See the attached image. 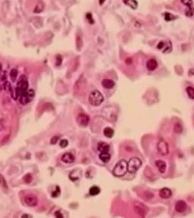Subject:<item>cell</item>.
Here are the masks:
<instances>
[{
	"mask_svg": "<svg viewBox=\"0 0 194 218\" xmlns=\"http://www.w3.org/2000/svg\"><path fill=\"white\" fill-rule=\"evenodd\" d=\"M128 172L127 162L124 160H120L114 167L112 173L117 177H122L126 174Z\"/></svg>",
	"mask_w": 194,
	"mask_h": 218,
	"instance_id": "6da1fadb",
	"label": "cell"
},
{
	"mask_svg": "<svg viewBox=\"0 0 194 218\" xmlns=\"http://www.w3.org/2000/svg\"><path fill=\"white\" fill-rule=\"evenodd\" d=\"M103 95L99 90H94L92 91L89 94L88 100L90 104L97 106L100 105L104 101Z\"/></svg>",
	"mask_w": 194,
	"mask_h": 218,
	"instance_id": "7a4b0ae2",
	"label": "cell"
},
{
	"mask_svg": "<svg viewBox=\"0 0 194 218\" xmlns=\"http://www.w3.org/2000/svg\"><path fill=\"white\" fill-rule=\"evenodd\" d=\"M28 83L26 77L22 75L20 77L19 81L17 84V87L15 91V99H17L19 96L28 90Z\"/></svg>",
	"mask_w": 194,
	"mask_h": 218,
	"instance_id": "3957f363",
	"label": "cell"
},
{
	"mask_svg": "<svg viewBox=\"0 0 194 218\" xmlns=\"http://www.w3.org/2000/svg\"><path fill=\"white\" fill-rule=\"evenodd\" d=\"M142 165V161L138 157H132L127 163L128 171L131 174L136 173Z\"/></svg>",
	"mask_w": 194,
	"mask_h": 218,
	"instance_id": "277c9868",
	"label": "cell"
},
{
	"mask_svg": "<svg viewBox=\"0 0 194 218\" xmlns=\"http://www.w3.org/2000/svg\"><path fill=\"white\" fill-rule=\"evenodd\" d=\"M35 96L34 91L32 89L27 90L21 94L19 97V103L22 105H26L31 102Z\"/></svg>",
	"mask_w": 194,
	"mask_h": 218,
	"instance_id": "5b68a950",
	"label": "cell"
},
{
	"mask_svg": "<svg viewBox=\"0 0 194 218\" xmlns=\"http://www.w3.org/2000/svg\"><path fill=\"white\" fill-rule=\"evenodd\" d=\"M157 149L159 153L162 156H166L169 152L168 143L164 140H160L158 142Z\"/></svg>",
	"mask_w": 194,
	"mask_h": 218,
	"instance_id": "8992f818",
	"label": "cell"
},
{
	"mask_svg": "<svg viewBox=\"0 0 194 218\" xmlns=\"http://www.w3.org/2000/svg\"><path fill=\"white\" fill-rule=\"evenodd\" d=\"M89 117L85 114H79L76 118V122L79 126L86 127L89 122Z\"/></svg>",
	"mask_w": 194,
	"mask_h": 218,
	"instance_id": "52a82bcc",
	"label": "cell"
},
{
	"mask_svg": "<svg viewBox=\"0 0 194 218\" xmlns=\"http://www.w3.org/2000/svg\"><path fill=\"white\" fill-rule=\"evenodd\" d=\"M24 200L26 204L31 207L36 206L38 204V202H39L37 196L32 194H27V195H26L24 198Z\"/></svg>",
	"mask_w": 194,
	"mask_h": 218,
	"instance_id": "ba28073f",
	"label": "cell"
},
{
	"mask_svg": "<svg viewBox=\"0 0 194 218\" xmlns=\"http://www.w3.org/2000/svg\"><path fill=\"white\" fill-rule=\"evenodd\" d=\"M187 208V204L183 200H178L175 204V210L178 213H183L186 210Z\"/></svg>",
	"mask_w": 194,
	"mask_h": 218,
	"instance_id": "9c48e42d",
	"label": "cell"
},
{
	"mask_svg": "<svg viewBox=\"0 0 194 218\" xmlns=\"http://www.w3.org/2000/svg\"><path fill=\"white\" fill-rule=\"evenodd\" d=\"M172 195L171 191L168 188H163L159 191V196L162 199H168Z\"/></svg>",
	"mask_w": 194,
	"mask_h": 218,
	"instance_id": "30bf717a",
	"label": "cell"
},
{
	"mask_svg": "<svg viewBox=\"0 0 194 218\" xmlns=\"http://www.w3.org/2000/svg\"><path fill=\"white\" fill-rule=\"evenodd\" d=\"M97 148L100 152H108L110 150V146L107 142L100 141L98 143Z\"/></svg>",
	"mask_w": 194,
	"mask_h": 218,
	"instance_id": "8fae6325",
	"label": "cell"
},
{
	"mask_svg": "<svg viewBox=\"0 0 194 218\" xmlns=\"http://www.w3.org/2000/svg\"><path fill=\"white\" fill-rule=\"evenodd\" d=\"M61 160L65 163H72L75 160V157L71 153H65L62 156Z\"/></svg>",
	"mask_w": 194,
	"mask_h": 218,
	"instance_id": "7c38bea8",
	"label": "cell"
},
{
	"mask_svg": "<svg viewBox=\"0 0 194 218\" xmlns=\"http://www.w3.org/2000/svg\"><path fill=\"white\" fill-rule=\"evenodd\" d=\"M102 85L104 88L106 89H111L115 86L116 83L111 79H105L102 80Z\"/></svg>",
	"mask_w": 194,
	"mask_h": 218,
	"instance_id": "4fadbf2b",
	"label": "cell"
},
{
	"mask_svg": "<svg viewBox=\"0 0 194 218\" xmlns=\"http://www.w3.org/2000/svg\"><path fill=\"white\" fill-rule=\"evenodd\" d=\"M155 165L158 169L159 172L161 173H164L166 169V164L163 160H157L155 162Z\"/></svg>",
	"mask_w": 194,
	"mask_h": 218,
	"instance_id": "5bb4252c",
	"label": "cell"
},
{
	"mask_svg": "<svg viewBox=\"0 0 194 218\" xmlns=\"http://www.w3.org/2000/svg\"><path fill=\"white\" fill-rule=\"evenodd\" d=\"M158 66V62L154 59H150L147 62V68L149 71H154Z\"/></svg>",
	"mask_w": 194,
	"mask_h": 218,
	"instance_id": "9a60e30c",
	"label": "cell"
},
{
	"mask_svg": "<svg viewBox=\"0 0 194 218\" xmlns=\"http://www.w3.org/2000/svg\"><path fill=\"white\" fill-rule=\"evenodd\" d=\"M134 210L136 214L140 215L142 217H144L146 214V210L144 206L140 203H138L134 206Z\"/></svg>",
	"mask_w": 194,
	"mask_h": 218,
	"instance_id": "2e32d148",
	"label": "cell"
},
{
	"mask_svg": "<svg viewBox=\"0 0 194 218\" xmlns=\"http://www.w3.org/2000/svg\"><path fill=\"white\" fill-rule=\"evenodd\" d=\"M99 159L104 163H108L110 160L111 156L108 152H101L99 155Z\"/></svg>",
	"mask_w": 194,
	"mask_h": 218,
	"instance_id": "e0dca14e",
	"label": "cell"
},
{
	"mask_svg": "<svg viewBox=\"0 0 194 218\" xmlns=\"http://www.w3.org/2000/svg\"><path fill=\"white\" fill-rule=\"evenodd\" d=\"M103 134L105 137L107 138H112L114 135V130L113 128L107 127L104 129Z\"/></svg>",
	"mask_w": 194,
	"mask_h": 218,
	"instance_id": "ac0fdd59",
	"label": "cell"
},
{
	"mask_svg": "<svg viewBox=\"0 0 194 218\" xmlns=\"http://www.w3.org/2000/svg\"><path fill=\"white\" fill-rule=\"evenodd\" d=\"M123 2L127 5V6L131 7L133 10H136L137 8L138 4L137 1H134V0H128V1H123Z\"/></svg>",
	"mask_w": 194,
	"mask_h": 218,
	"instance_id": "d6986e66",
	"label": "cell"
},
{
	"mask_svg": "<svg viewBox=\"0 0 194 218\" xmlns=\"http://www.w3.org/2000/svg\"><path fill=\"white\" fill-rule=\"evenodd\" d=\"M89 194L92 196H95L99 194L100 192V189L99 186H91V188L89 189Z\"/></svg>",
	"mask_w": 194,
	"mask_h": 218,
	"instance_id": "ffe728a7",
	"label": "cell"
},
{
	"mask_svg": "<svg viewBox=\"0 0 194 218\" xmlns=\"http://www.w3.org/2000/svg\"><path fill=\"white\" fill-rule=\"evenodd\" d=\"M181 2L185 6H187L188 7V10L194 11V1H188V0H182L181 1Z\"/></svg>",
	"mask_w": 194,
	"mask_h": 218,
	"instance_id": "44dd1931",
	"label": "cell"
},
{
	"mask_svg": "<svg viewBox=\"0 0 194 218\" xmlns=\"http://www.w3.org/2000/svg\"><path fill=\"white\" fill-rule=\"evenodd\" d=\"M0 186L4 189H8V185L6 180L2 174L0 173Z\"/></svg>",
	"mask_w": 194,
	"mask_h": 218,
	"instance_id": "7402d4cb",
	"label": "cell"
},
{
	"mask_svg": "<svg viewBox=\"0 0 194 218\" xmlns=\"http://www.w3.org/2000/svg\"><path fill=\"white\" fill-rule=\"evenodd\" d=\"M177 18V16H174L171 13L165 12L164 13V19L166 21H171L173 20L176 19Z\"/></svg>",
	"mask_w": 194,
	"mask_h": 218,
	"instance_id": "603a6c76",
	"label": "cell"
},
{
	"mask_svg": "<svg viewBox=\"0 0 194 218\" xmlns=\"http://www.w3.org/2000/svg\"><path fill=\"white\" fill-rule=\"evenodd\" d=\"M186 93L188 94V97L192 99V100H194V88L191 86H188L187 87V88L186 89Z\"/></svg>",
	"mask_w": 194,
	"mask_h": 218,
	"instance_id": "cb8c5ba5",
	"label": "cell"
},
{
	"mask_svg": "<svg viewBox=\"0 0 194 218\" xmlns=\"http://www.w3.org/2000/svg\"><path fill=\"white\" fill-rule=\"evenodd\" d=\"M182 130H183V128H182V126H181L180 123H176L175 125L174 128V132L175 133L178 134H181V133H182Z\"/></svg>",
	"mask_w": 194,
	"mask_h": 218,
	"instance_id": "d4e9b609",
	"label": "cell"
},
{
	"mask_svg": "<svg viewBox=\"0 0 194 218\" xmlns=\"http://www.w3.org/2000/svg\"><path fill=\"white\" fill-rule=\"evenodd\" d=\"M17 77V71L15 69H12L10 72V77L12 82H15Z\"/></svg>",
	"mask_w": 194,
	"mask_h": 218,
	"instance_id": "484cf974",
	"label": "cell"
},
{
	"mask_svg": "<svg viewBox=\"0 0 194 218\" xmlns=\"http://www.w3.org/2000/svg\"><path fill=\"white\" fill-rule=\"evenodd\" d=\"M23 180L26 183H30L32 180V177L31 174L28 173L23 177Z\"/></svg>",
	"mask_w": 194,
	"mask_h": 218,
	"instance_id": "4316f807",
	"label": "cell"
},
{
	"mask_svg": "<svg viewBox=\"0 0 194 218\" xmlns=\"http://www.w3.org/2000/svg\"><path fill=\"white\" fill-rule=\"evenodd\" d=\"M60 194H61V189H60L59 186H57L55 191H54L52 193V197L53 198H56L60 195Z\"/></svg>",
	"mask_w": 194,
	"mask_h": 218,
	"instance_id": "83f0119b",
	"label": "cell"
},
{
	"mask_svg": "<svg viewBox=\"0 0 194 218\" xmlns=\"http://www.w3.org/2000/svg\"><path fill=\"white\" fill-rule=\"evenodd\" d=\"M59 145H60L61 147L63 148L67 147L68 145V141L66 139L62 140L59 143Z\"/></svg>",
	"mask_w": 194,
	"mask_h": 218,
	"instance_id": "f1b7e54d",
	"label": "cell"
},
{
	"mask_svg": "<svg viewBox=\"0 0 194 218\" xmlns=\"http://www.w3.org/2000/svg\"><path fill=\"white\" fill-rule=\"evenodd\" d=\"M86 17H87V19H88V21L89 22V23L91 24H93L94 23V20L92 19V15H91V13H87V16H86Z\"/></svg>",
	"mask_w": 194,
	"mask_h": 218,
	"instance_id": "f546056e",
	"label": "cell"
},
{
	"mask_svg": "<svg viewBox=\"0 0 194 218\" xmlns=\"http://www.w3.org/2000/svg\"><path fill=\"white\" fill-rule=\"evenodd\" d=\"M54 215L56 218H63V215L62 214V213L61 212H60L59 210H57L56 212L54 213Z\"/></svg>",
	"mask_w": 194,
	"mask_h": 218,
	"instance_id": "4dcf8cb0",
	"label": "cell"
},
{
	"mask_svg": "<svg viewBox=\"0 0 194 218\" xmlns=\"http://www.w3.org/2000/svg\"><path fill=\"white\" fill-rule=\"evenodd\" d=\"M58 139H59V137H57V136H54V137L52 138V139L51 140V143L52 145H54V144H56V143L57 142Z\"/></svg>",
	"mask_w": 194,
	"mask_h": 218,
	"instance_id": "1f68e13d",
	"label": "cell"
},
{
	"mask_svg": "<svg viewBox=\"0 0 194 218\" xmlns=\"http://www.w3.org/2000/svg\"><path fill=\"white\" fill-rule=\"evenodd\" d=\"M164 42H159V43L158 44V46H157V47H158V48L159 49H162V48H163V47H164Z\"/></svg>",
	"mask_w": 194,
	"mask_h": 218,
	"instance_id": "d6a6232c",
	"label": "cell"
},
{
	"mask_svg": "<svg viewBox=\"0 0 194 218\" xmlns=\"http://www.w3.org/2000/svg\"><path fill=\"white\" fill-rule=\"evenodd\" d=\"M21 217L22 218H32L31 216H29V215H27V214H23Z\"/></svg>",
	"mask_w": 194,
	"mask_h": 218,
	"instance_id": "836d02e7",
	"label": "cell"
},
{
	"mask_svg": "<svg viewBox=\"0 0 194 218\" xmlns=\"http://www.w3.org/2000/svg\"><path fill=\"white\" fill-rule=\"evenodd\" d=\"M2 64H1V63H0V75L2 73Z\"/></svg>",
	"mask_w": 194,
	"mask_h": 218,
	"instance_id": "e575fe53",
	"label": "cell"
}]
</instances>
